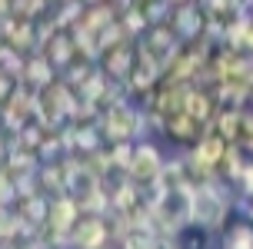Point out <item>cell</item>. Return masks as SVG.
Returning a JSON list of instances; mask_svg holds the SVG:
<instances>
[{"label": "cell", "mask_w": 253, "mask_h": 249, "mask_svg": "<svg viewBox=\"0 0 253 249\" xmlns=\"http://www.w3.org/2000/svg\"><path fill=\"white\" fill-rule=\"evenodd\" d=\"M0 37L7 40L13 50L27 53V57L40 50L37 20H27V17H17V13H7V17H0Z\"/></svg>", "instance_id": "5"}, {"label": "cell", "mask_w": 253, "mask_h": 249, "mask_svg": "<svg viewBox=\"0 0 253 249\" xmlns=\"http://www.w3.org/2000/svg\"><path fill=\"white\" fill-rule=\"evenodd\" d=\"M110 146V163H114V173H126L130 163H133V140H124V143H107Z\"/></svg>", "instance_id": "14"}, {"label": "cell", "mask_w": 253, "mask_h": 249, "mask_svg": "<svg viewBox=\"0 0 253 249\" xmlns=\"http://www.w3.org/2000/svg\"><path fill=\"white\" fill-rule=\"evenodd\" d=\"M40 53H47V57L53 60V67H57V70H67V67H70V63H74L77 57H80L74 34H70V30H63V27H57L50 37L43 40Z\"/></svg>", "instance_id": "8"}, {"label": "cell", "mask_w": 253, "mask_h": 249, "mask_svg": "<svg viewBox=\"0 0 253 249\" xmlns=\"http://www.w3.org/2000/svg\"><path fill=\"white\" fill-rule=\"evenodd\" d=\"M103 246H114V219L97 216V213H84L70 229V249H103Z\"/></svg>", "instance_id": "1"}, {"label": "cell", "mask_w": 253, "mask_h": 249, "mask_svg": "<svg viewBox=\"0 0 253 249\" xmlns=\"http://www.w3.org/2000/svg\"><path fill=\"white\" fill-rule=\"evenodd\" d=\"M24 63H27V53L13 50L7 40L0 43V70H7V73H13L17 80H20V76H24Z\"/></svg>", "instance_id": "13"}, {"label": "cell", "mask_w": 253, "mask_h": 249, "mask_svg": "<svg viewBox=\"0 0 253 249\" xmlns=\"http://www.w3.org/2000/svg\"><path fill=\"white\" fill-rule=\"evenodd\" d=\"M17 249H50V246H47V243H40L37 236H30V239H20V246H17Z\"/></svg>", "instance_id": "18"}, {"label": "cell", "mask_w": 253, "mask_h": 249, "mask_svg": "<svg viewBox=\"0 0 253 249\" xmlns=\"http://www.w3.org/2000/svg\"><path fill=\"white\" fill-rule=\"evenodd\" d=\"M93 70H97V60H90V57H77L67 70H60V76L77 90V93H80V87L90 80V73H93Z\"/></svg>", "instance_id": "12"}, {"label": "cell", "mask_w": 253, "mask_h": 249, "mask_svg": "<svg viewBox=\"0 0 253 249\" xmlns=\"http://www.w3.org/2000/svg\"><path fill=\"white\" fill-rule=\"evenodd\" d=\"M17 83H20V80H17L13 73H7V70H0V103H3V100L10 97L13 90H17Z\"/></svg>", "instance_id": "17"}, {"label": "cell", "mask_w": 253, "mask_h": 249, "mask_svg": "<svg viewBox=\"0 0 253 249\" xmlns=\"http://www.w3.org/2000/svg\"><path fill=\"white\" fill-rule=\"evenodd\" d=\"M34 97H37V90L27 87V83H17L10 97L0 103V126H3V133H20L30 120H34Z\"/></svg>", "instance_id": "2"}, {"label": "cell", "mask_w": 253, "mask_h": 249, "mask_svg": "<svg viewBox=\"0 0 253 249\" xmlns=\"http://www.w3.org/2000/svg\"><path fill=\"white\" fill-rule=\"evenodd\" d=\"M53 80H60V70L53 67V60L47 57V53H30L24 63V76H20V83H27V87H34V90H43V87H50Z\"/></svg>", "instance_id": "9"}, {"label": "cell", "mask_w": 253, "mask_h": 249, "mask_svg": "<svg viewBox=\"0 0 253 249\" xmlns=\"http://www.w3.org/2000/svg\"><path fill=\"white\" fill-rule=\"evenodd\" d=\"M7 173L10 176H24V173H37L40 170V153L34 146H27L20 140L10 137V149H7Z\"/></svg>", "instance_id": "10"}, {"label": "cell", "mask_w": 253, "mask_h": 249, "mask_svg": "<svg viewBox=\"0 0 253 249\" xmlns=\"http://www.w3.org/2000/svg\"><path fill=\"white\" fill-rule=\"evenodd\" d=\"M63 170H67V193L70 196H77V199H84V196H90L93 189H100L107 179H103L100 173H93L87 166V160L84 156H63Z\"/></svg>", "instance_id": "6"}, {"label": "cell", "mask_w": 253, "mask_h": 249, "mask_svg": "<svg viewBox=\"0 0 253 249\" xmlns=\"http://www.w3.org/2000/svg\"><path fill=\"white\" fill-rule=\"evenodd\" d=\"M164 163L167 160H164V153H160L157 143H150V140H137V146H133V163H130L126 176H130L133 183H140V186H150L153 179L160 176Z\"/></svg>", "instance_id": "4"}, {"label": "cell", "mask_w": 253, "mask_h": 249, "mask_svg": "<svg viewBox=\"0 0 253 249\" xmlns=\"http://www.w3.org/2000/svg\"><path fill=\"white\" fill-rule=\"evenodd\" d=\"M80 216H84V210H80V199L77 196H70V193L50 196V213H47V226H50V229L70 236V229L77 226Z\"/></svg>", "instance_id": "7"}, {"label": "cell", "mask_w": 253, "mask_h": 249, "mask_svg": "<svg viewBox=\"0 0 253 249\" xmlns=\"http://www.w3.org/2000/svg\"><path fill=\"white\" fill-rule=\"evenodd\" d=\"M57 249H70V246H57Z\"/></svg>", "instance_id": "21"}, {"label": "cell", "mask_w": 253, "mask_h": 249, "mask_svg": "<svg viewBox=\"0 0 253 249\" xmlns=\"http://www.w3.org/2000/svg\"><path fill=\"white\" fill-rule=\"evenodd\" d=\"M7 149H10V133H0V166L7 163Z\"/></svg>", "instance_id": "19"}, {"label": "cell", "mask_w": 253, "mask_h": 249, "mask_svg": "<svg viewBox=\"0 0 253 249\" xmlns=\"http://www.w3.org/2000/svg\"><path fill=\"white\" fill-rule=\"evenodd\" d=\"M17 203V179L7 173V166H0V206H13Z\"/></svg>", "instance_id": "16"}, {"label": "cell", "mask_w": 253, "mask_h": 249, "mask_svg": "<svg viewBox=\"0 0 253 249\" xmlns=\"http://www.w3.org/2000/svg\"><path fill=\"white\" fill-rule=\"evenodd\" d=\"M167 24H170V30H173L183 43H193L197 37L207 34V13H203V7L197 3V0H190V3H177V7H170Z\"/></svg>", "instance_id": "3"}, {"label": "cell", "mask_w": 253, "mask_h": 249, "mask_svg": "<svg viewBox=\"0 0 253 249\" xmlns=\"http://www.w3.org/2000/svg\"><path fill=\"white\" fill-rule=\"evenodd\" d=\"M227 249H253V229L247 223H233L227 233Z\"/></svg>", "instance_id": "15"}, {"label": "cell", "mask_w": 253, "mask_h": 249, "mask_svg": "<svg viewBox=\"0 0 253 249\" xmlns=\"http://www.w3.org/2000/svg\"><path fill=\"white\" fill-rule=\"evenodd\" d=\"M103 249H117V243H114V246H103Z\"/></svg>", "instance_id": "20"}, {"label": "cell", "mask_w": 253, "mask_h": 249, "mask_svg": "<svg viewBox=\"0 0 253 249\" xmlns=\"http://www.w3.org/2000/svg\"><path fill=\"white\" fill-rule=\"evenodd\" d=\"M37 179H40V189H43L47 196H60V193H67V170H63V160L40 163Z\"/></svg>", "instance_id": "11"}]
</instances>
